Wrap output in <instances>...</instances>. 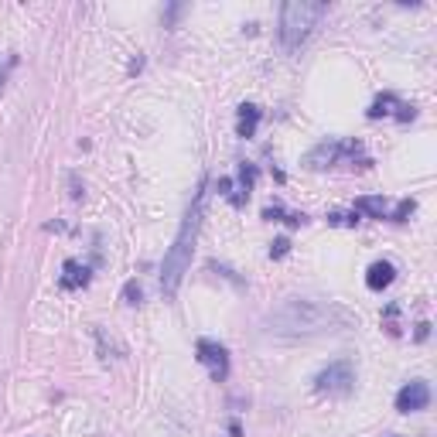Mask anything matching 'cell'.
<instances>
[{
  "mask_svg": "<svg viewBox=\"0 0 437 437\" xmlns=\"http://www.w3.org/2000/svg\"><path fill=\"white\" fill-rule=\"evenodd\" d=\"M356 322L342 305L335 301H318V297H287L284 305L270 311V331L284 335V339H311L324 331H342Z\"/></svg>",
  "mask_w": 437,
  "mask_h": 437,
  "instance_id": "1",
  "label": "cell"
},
{
  "mask_svg": "<svg viewBox=\"0 0 437 437\" xmlns=\"http://www.w3.org/2000/svg\"><path fill=\"white\" fill-rule=\"evenodd\" d=\"M202 181H198V191H195V198H191V209L185 215V222L178 229V236H174L171 249L164 253V263H161V290L171 297L178 294V287L185 280V273L191 270V256H195V239H198V229H202Z\"/></svg>",
  "mask_w": 437,
  "mask_h": 437,
  "instance_id": "2",
  "label": "cell"
},
{
  "mask_svg": "<svg viewBox=\"0 0 437 437\" xmlns=\"http://www.w3.org/2000/svg\"><path fill=\"white\" fill-rule=\"evenodd\" d=\"M324 11L328 7L314 4V0H287L284 7H280V41H284L287 48H297L314 31V24L322 21Z\"/></svg>",
  "mask_w": 437,
  "mask_h": 437,
  "instance_id": "3",
  "label": "cell"
},
{
  "mask_svg": "<svg viewBox=\"0 0 437 437\" xmlns=\"http://www.w3.org/2000/svg\"><path fill=\"white\" fill-rule=\"evenodd\" d=\"M352 386H356V369L348 359L331 362L314 376V390L328 393V397H345V393H352Z\"/></svg>",
  "mask_w": 437,
  "mask_h": 437,
  "instance_id": "4",
  "label": "cell"
},
{
  "mask_svg": "<svg viewBox=\"0 0 437 437\" xmlns=\"http://www.w3.org/2000/svg\"><path fill=\"white\" fill-rule=\"evenodd\" d=\"M195 352H198V362H202V365L209 369L212 380L222 382V380L229 376V352H226V345L212 342V339H198Z\"/></svg>",
  "mask_w": 437,
  "mask_h": 437,
  "instance_id": "5",
  "label": "cell"
},
{
  "mask_svg": "<svg viewBox=\"0 0 437 437\" xmlns=\"http://www.w3.org/2000/svg\"><path fill=\"white\" fill-rule=\"evenodd\" d=\"M431 403V386L424 380H410L403 390L397 393V410L399 414H417Z\"/></svg>",
  "mask_w": 437,
  "mask_h": 437,
  "instance_id": "6",
  "label": "cell"
},
{
  "mask_svg": "<svg viewBox=\"0 0 437 437\" xmlns=\"http://www.w3.org/2000/svg\"><path fill=\"white\" fill-rule=\"evenodd\" d=\"M345 151H356V147H342V144H322V147H314V151L307 154V168H328V164H335Z\"/></svg>",
  "mask_w": 437,
  "mask_h": 437,
  "instance_id": "7",
  "label": "cell"
},
{
  "mask_svg": "<svg viewBox=\"0 0 437 437\" xmlns=\"http://www.w3.org/2000/svg\"><path fill=\"white\" fill-rule=\"evenodd\" d=\"M393 277H397V266L390 263V260H376V263L369 266V273H365V287L369 290H382V287L393 284Z\"/></svg>",
  "mask_w": 437,
  "mask_h": 437,
  "instance_id": "8",
  "label": "cell"
},
{
  "mask_svg": "<svg viewBox=\"0 0 437 437\" xmlns=\"http://www.w3.org/2000/svg\"><path fill=\"white\" fill-rule=\"evenodd\" d=\"M86 284H89V266L69 260V263H65V273H62V287H65V290H76V287H86Z\"/></svg>",
  "mask_w": 437,
  "mask_h": 437,
  "instance_id": "9",
  "label": "cell"
},
{
  "mask_svg": "<svg viewBox=\"0 0 437 437\" xmlns=\"http://www.w3.org/2000/svg\"><path fill=\"white\" fill-rule=\"evenodd\" d=\"M256 127H260V110L253 106V103H243L239 106V137H253L256 133Z\"/></svg>",
  "mask_w": 437,
  "mask_h": 437,
  "instance_id": "10",
  "label": "cell"
},
{
  "mask_svg": "<svg viewBox=\"0 0 437 437\" xmlns=\"http://www.w3.org/2000/svg\"><path fill=\"white\" fill-rule=\"evenodd\" d=\"M382 209H386L382 195H373V198H359V202H356V215H359V212H369V215H376V219H380Z\"/></svg>",
  "mask_w": 437,
  "mask_h": 437,
  "instance_id": "11",
  "label": "cell"
},
{
  "mask_svg": "<svg viewBox=\"0 0 437 437\" xmlns=\"http://www.w3.org/2000/svg\"><path fill=\"white\" fill-rule=\"evenodd\" d=\"M239 181H243V191H249L253 188V181H256V168L243 164V168H239Z\"/></svg>",
  "mask_w": 437,
  "mask_h": 437,
  "instance_id": "12",
  "label": "cell"
},
{
  "mask_svg": "<svg viewBox=\"0 0 437 437\" xmlns=\"http://www.w3.org/2000/svg\"><path fill=\"white\" fill-rule=\"evenodd\" d=\"M414 205H417L414 198H407V202H399V205H397V212H393V222H403V219H407V215L414 212Z\"/></svg>",
  "mask_w": 437,
  "mask_h": 437,
  "instance_id": "13",
  "label": "cell"
},
{
  "mask_svg": "<svg viewBox=\"0 0 437 437\" xmlns=\"http://www.w3.org/2000/svg\"><path fill=\"white\" fill-rule=\"evenodd\" d=\"M123 301H127V305H137V301H140V287H137V280H130V284L123 287Z\"/></svg>",
  "mask_w": 437,
  "mask_h": 437,
  "instance_id": "14",
  "label": "cell"
},
{
  "mask_svg": "<svg viewBox=\"0 0 437 437\" xmlns=\"http://www.w3.org/2000/svg\"><path fill=\"white\" fill-rule=\"evenodd\" d=\"M287 249H290V243H287V239H277V243L270 246V256H284Z\"/></svg>",
  "mask_w": 437,
  "mask_h": 437,
  "instance_id": "15",
  "label": "cell"
}]
</instances>
